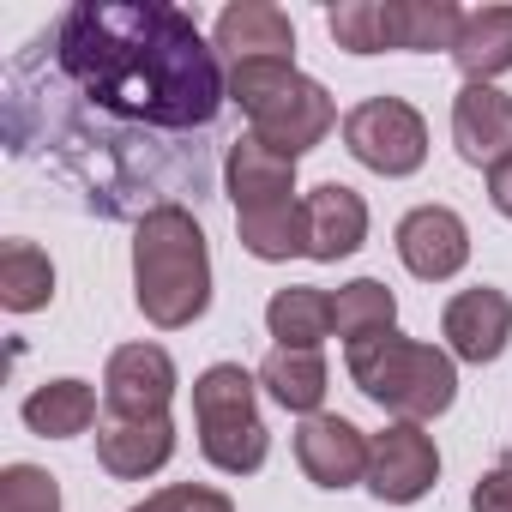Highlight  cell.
Returning <instances> with one entry per match:
<instances>
[{"instance_id":"obj_28","label":"cell","mask_w":512,"mask_h":512,"mask_svg":"<svg viewBox=\"0 0 512 512\" xmlns=\"http://www.w3.org/2000/svg\"><path fill=\"white\" fill-rule=\"evenodd\" d=\"M488 199H494V211H500V217H512V157L488 169Z\"/></svg>"},{"instance_id":"obj_15","label":"cell","mask_w":512,"mask_h":512,"mask_svg":"<svg viewBox=\"0 0 512 512\" xmlns=\"http://www.w3.org/2000/svg\"><path fill=\"white\" fill-rule=\"evenodd\" d=\"M452 145L476 169L506 163L512 157V97L494 85H464L452 97Z\"/></svg>"},{"instance_id":"obj_24","label":"cell","mask_w":512,"mask_h":512,"mask_svg":"<svg viewBox=\"0 0 512 512\" xmlns=\"http://www.w3.org/2000/svg\"><path fill=\"white\" fill-rule=\"evenodd\" d=\"M235 235L253 260H296V253H308V211L296 199V205H278L260 217H235Z\"/></svg>"},{"instance_id":"obj_1","label":"cell","mask_w":512,"mask_h":512,"mask_svg":"<svg viewBox=\"0 0 512 512\" xmlns=\"http://www.w3.org/2000/svg\"><path fill=\"white\" fill-rule=\"evenodd\" d=\"M229 103L217 43L169 0H73L13 61L0 133L19 163H49L109 223H145L175 193H205L211 127Z\"/></svg>"},{"instance_id":"obj_25","label":"cell","mask_w":512,"mask_h":512,"mask_svg":"<svg viewBox=\"0 0 512 512\" xmlns=\"http://www.w3.org/2000/svg\"><path fill=\"white\" fill-rule=\"evenodd\" d=\"M0 512H61V482L37 464L0 470Z\"/></svg>"},{"instance_id":"obj_16","label":"cell","mask_w":512,"mask_h":512,"mask_svg":"<svg viewBox=\"0 0 512 512\" xmlns=\"http://www.w3.org/2000/svg\"><path fill=\"white\" fill-rule=\"evenodd\" d=\"M217 55L235 61H296V25L272 0H235L217 13Z\"/></svg>"},{"instance_id":"obj_6","label":"cell","mask_w":512,"mask_h":512,"mask_svg":"<svg viewBox=\"0 0 512 512\" xmlns=\"http://www.w3.org/2000/svg\"><path fill=\"white\" fill-rule=\"evenodd\" d=\"M458 25H464V13L452 0H338L326 13L332 43L350 55H386V49H404V55L446 49L452 55Z\"/></svg>"},{"instance_id":"obj_2","label":"cell","mask_w":512,"mask_h":512,"mask_svg":"<svg viewBox=\"0 0 512 512\" xmlns=\"http://www.w3.org/2000/svg\"><path fill=\"white\" fill-rule=\"evenodd\" d=\"M133 302L157 332H181L211 308V247L187 205H157L133 229Z\"/></svg>"},{"instance_id":"obj_14","label":"cell","mask_w":512,"mask_h":512,"mask_svg":"<svg viewBox=\"0 0 512 512\" xmlns=\"http://www.w3.org/2000/svg\"><path fill=\"white\" fill-rule=\"evenodd\" d=\"M175 458V422L169 416H103L97 422V464L115 482H145Z\"/></svg>"},{"instance_id":"obj_23","label":"cell","mask_w":512,"mask_h":512,"mask_svg":"<svg viewBox=\"0 0 512 512\" xmlns=\"http://www.w3.org/2000/svg\"><path fill=\"white\" fill-rule=\"evenodd\" d=\"M392 320H398V296H392L380 278H356V284H344V290L332 296V332H338L344 344L374 338V332H392Z\"/></svg>"},{"instance_id":"obj_8","label":"cell","mask_w":512,"mask_h":512,"mask_svg":"<svg viewBox=\"0 0 512 512\" xmlns=\"http://www.w3.org/2000/svg\"><path fill=\"white\" fill-rule=\"evenodd\" d=\"M440 482V452L422 434V422H392L368 440V488L386 506H410Z\"/></svg>"},{"instance_id":"obj_20","label":"cell","mask_w":512,"mask_h":512,"mask_svg":"<svg viewBox=\"0 0 512 512\" xmlns=\"http://www.w3.org/2000/svg\"><path fill=\"white\" fill-rule=\"evenodd\" d=\"M326 356L320 350H272L266 362H260V386L284 404V410H296V416H320V398H326Z\"/></svg>"},{"instance_id":"obj_10","label":"cell","mask_w":512,"mask_h":512,"mask_svg":"<svg viewBox=\"0 0 512 512\" xmlns=\"http://www.w3.org/2000/svg\"><path fill=\"white\" fill-rule=\"evenodd\" d=\"M398 260L422 278V284H446L464 272L470 260V229L452 205H416L398 223Z\"/></svg>"},{"instance_id":"obj_11","label":"cell","mask_w":512,"mask_h":512,"mask_svg":"<svg viewBox=\"0 0 512 512\" xmlns=\"http://www.w3.org/2000/svg\"><path fill=\"white\" fill-rule=\"evenodd\" d=\"M296 464L320 488H356V482H368V434L350 416H332V410L302 416V428H296Z\"/></svg>"},{"instance_id":"obj_5","label":"cell","mask_w":512,"mask_h":512,"mask_svg":"<svg viewBox=\"0 0 512 512\" xmlns=\"http://www.w3.org/2000/svg\"><path fill=\"white\" fill-rule=\"evenodd\" d=\"M193 428L199 452L223 476H253L272 452V434L260 422V380L241 362H217L193 380Z\"/></svg>"},{"instance_id":"obj_3","label":"cell","mask_w":512,"mask_h":512,"mask_svg":"<svg viewBox=\"0 0 512 512\" xmlns=\"http://www.w3.org/2000/svg\"><path fill=\"white\" fill-rule=\"evenodd\" d=\"M344 368H350L356 392L374 398V404H380L386 416H398V422H434V416H446L452 398H458V368H452V356L434 350V344L404 338L398 326L344 344Z\"/></svg>"},{"instance_id":"obj_26","label":"cell","mask_w":512,"mask_h":512,"mask_svg":"<svg viewBox=\"0 0 512 512\" xmlns=\"http://www.w3.org/2000/svg\"><path fill=\"white\" fill-rule=\"evenodd\" d=\"M127 512H235V500L217 494V488H205V482H169V488L145 494V500L127 506Z\"/></svg>"},{"instance_id":"obj_17","label":"cell","mask_w":512,"mask_h":512,"mask_svg":"<svg viewBox=\"0 0 512 512\" xmlns=\"http://www.w3.org/2000/svg\"><path fill=\"white\" fill-rule=\"evenodd\" d=\"M302 211H308V260L332 266V260H350V253L368 241V205L344 181H320L302 199Z\"/></svg>"},{"instance_id":"obj_18","label":"cell","mask_w":512,"mask_h":512,"mask_svg":"<svg viewBox=\"0 0 512 512\" xmlns=\"http://www.w3.org/2000/svg\"><path fill=\"white\" fill-rule=\"evenodd\" d=\"M452 61L464 73V85H488V79L512 73V7H476V13H464Z\"/></svg>"},{"instance_id":"obj_21","label":"cell","mask_w":512,"mask_h":512,"mask_svg":"<svg viewBox=\"0 0 512 512\" xmlns=\"http://www.w3.org/2000/svg\"><path fill=\"white\" fill-rule=\"evenodd\" d=\"M97 422V392L85 380H49L25 398V428L43 440H73Z\"/></svg>"},{"instance_id":"obj_7","label":"cell","mask_w":512,"mask_h":512,"mask_svg":"<svg viewBox=\"0 0 512 512\" xmlns=\"http://www.w3.org/2000/svg\"><path fill=\"white\" fill-rule=\"evenodd\" d=\"M344 145L374 175H416L428 163V121L404 97H368L344 115Z\"/></svg>"},{"instance_id":"obj_13","label":"cell","mask_w":512,"mask_h":512,"mask_svg":"<svg viewBox=\"0 0 512 512\" xmlns=\"http://www.w3.org/2000/svg\"><path fill=\"white\" fill-rule=\"evenodd\" d=\"M440 332H446V344H452V356L458 362H494L500 350H506V338H512V296L506 290H494V284H476V290H458L452 302H446V314H440Z\"/></svg>"},{"instance_id":"obj_19","label":"cell","mask_w":512,"mask_h":512,"mask_svg":"<svg viewBox=\"0 0 512 512\" xmlns=\"http://www.w3.org/2000/svg\"><path fill=\"white\" fill-rule=\"evenodd\" d=\"M266 326L284 350H320L332 338V296L314 284H290L266 302Z\"/></svg>"},{"instance_id":"obj_9","label":"cell","mask_w":512,"mask_h":512,"mask_svg":"<svg viewBox=\"0 0 512 512\" xmlns=\"http://www.w3.org/2000/svg\"><path fill=\"white\" fill-rule=\"evenodd\" d=\"M175 362L163 344H121L103 368V416H169Z\"/></svg>"},{"instance_id":"obj_22","label":"cell","mask_w":512,"mask_h":512,"mask_svg":"<svg viewBox=\"0 0 512 512\" xmlns=\"http://www.w3.org/2000/svg\"><path fill=\"white\" fill-rule=\"evenodd\" d=\"M55 296V266H49V253L37 241H7L0 247V302H7L13 314H37L49 308Z\"/></svg>"},{"instance_id":"obj_27","label":"cell","mask_w":512,"mask_h":512,"mask_svg":"<svg viewBox=\"0 0 512 512\" xmlns=\"http://www.w3.org/2000/svg\"><path fill=\"white\" fill-rule=\"evenodd\" d=\"M470 512H512V464H494L470 488Z\"/></svg>"},{"instance_id":"obj_12","label":"cell","mask_w":512,"mask_h":512,"mask_svg":"<svg viewBox=\"0 0 512 512\" xmlns=\"http://www.w3.org/2000/svg\"><path fill=\"white\" fill-rule=\"evenodd\" d=\"M223 181H229V199H235V217H260V211H278V205H296V157L272 151L266 139L241 133L229 145V163H223Z\"/></svg>"},{"instance_id":"obj_4","label":"cell","mask_w":512,"mask_h":512,"mask_svg":"<svg viewBox=\"0 0 512 512\" xmlns=\"http://www.w3.org/2000/svg\"><path fill=\"white\" fill-rule=\"evenodd\" d=\"M229 103H241V115L253 121V139H266L284 157L314 151L338 127V103L296 61H235L229 67Z\"/></svg>"}]
</instances>
